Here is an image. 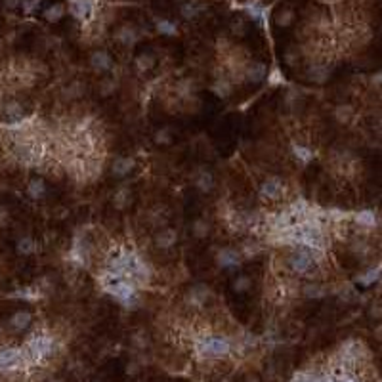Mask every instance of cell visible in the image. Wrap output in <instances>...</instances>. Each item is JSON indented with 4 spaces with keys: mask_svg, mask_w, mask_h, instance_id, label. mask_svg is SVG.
Instances as JSON below:
<instances>
[{
    "mask_svg": "<svg viewBox=\"0 0 382 382\" xmlns=\"http://www.w3.org/2000/svg\"><path fill=\"white\" fill-rule=\"evenodd\" d=\"M197 352L203 357H224L231 352V342L226 336H207L197 342Z\"/></svg>",
    "mask_w": 382,
    "mask_h": 382,
    "instance_id": "6da1fadb",
    "label": "cell"
},
{
    "mask_svg": "<svg viewBox=\"0 0 382 382\" xmlns=\"http://www.w3.org/2000/svg\"><path fill=\"white\" fill-rule=\"evenodd\" d=\"M54 350V338L48 335H37L33 336L27 344V354L33 361H41L44 357L52 354Z\"/></svg>",
    "mask_w": 382,
    "mask_h": 382,
    "instance_id": "7a4b0ae2",
    "label": "cell"
},
{
    "mask_svg": "<svg viewBox=\"0 0 382 382\" xmlns=\"http://www.w3.org/2000/svg\"><path fill=\"white\" fill-rule=\"evenodd\" d=\"M288 264H290V268H293V271H295V274H298V275L310 274V271L314 269V266H315L314 250H308V248H298V250H295V252H293V256H290Z\"/></svg>",
    "mask_w": 382,
    "mask_h": 382,
    "instance_id": "3957f363",
    "label": "cell"
},
{
    "mask_svg": "<svg viewBox=\"0 0 382 382\" xmlns=\"http://www.w3.org/2000/svg\"><path fill=\"white\" fill-rule=\"evenodd\" d=\"M283 191H285V188H283V184L277 180V178L266 180L260 188V195L264 199H268V201H277V199H281Z\"/></svg>",
    "mask_w": 382,
    "mask_h": 382,
    "instance_id": "277c9868",
    "label": "cell"
},
{
    "mask_svg": "<svg viewBox=\"0 0 382 382\" xmlns=\"http://www.w3.org/2000/svg\"><path fill=\"white\" fill-rule=\"evenodd\" d=\"M23 352L17 348H6L0 352V369H15L23 361Z\"/></svg>",
    "mask_w": 382,
    "mask_h": 382,
    "instance_id": "5b68a950",
    "label": "cell"
},
{
    "mask_svg": "<svg viewBox=\"0 0 382 382\" xmlns=\"http://www.w3.org/2000/svg\"><path fill=\"white\" fill-rule=\"evenodd\" d=\"M216 260L220 264L222 268H237L241 264V258H239V252L233 250V248H222Z\"/></svg>",
    "mask_w": 382,
    "mask_h": 382,
    "instance_id": "8992f818",
    "label": "cell"
},
{
    "mask_svg": "<svg viewBox=\"0 0 382 382\" xmlns=\"http://www.w3.org/2000/svg\"><path fill=\"white\" fill-rule=\"evenodd\" d=\"M71 14L77 20H88L92 15V0H71Z\"/></svg>",
    "mask_w": 382,
    "mask_h": 382,
    "instance_id": "52a82bcc",
    "label": "cell"
},
{
    "mask_svg": "<svg viewBox=\"0 0 382 382\" xmlns=\"http://www.w3.org/2000/svg\"><path fill=\"white\" fill-rule=\"evenodd\" d=\"M90 65H92L96 71H107V69H111V65H113V60H111V56H109L107 52L98 50V52H94V54L90 56Z\"/></svg>",
    "mask_w": 382,
    "mask_h": 382,
    "instance_id": "ba28073f",
    "label": "cell"
},
{
    "mask_svg": "<svg viewBox=\"0 0 382 382\" xmlns=\"http://www.w3.org/2000/svg\"><path fill=\"white\" fill-rule=\"evenodd\" d=\"M132 168H134V159H130V157H119V159L113 162V174L126 176Z\"/></svg>",
    "mask_w": 382,
    "mask_h": 382,
    "instance_id": "9c48e42d",
    "label": "cell"
},
{
    "mask_svg": "<svg viewBox=\"0 0 382 382\" xmlns=\"http://www.w3.org/2000/svg\"><path fill=\"white\" fill-rule=\"evenodd\" d=\"M245 10L248 12V15L252 17V20L260 21L262 25H266V17H268V10L264 6H260L258 2H250V4H247L245 6Z\"/></svg>",
    "mask_w": 382,
    "mask_h": 382,
    "instance_id": "30bf717a",
    "label": "cell"
},
{
    "mask_svg": "<svg viewBox=\"0 0 382 382\" xmlns=\"http://www.w3.org/2000/svg\"><path fill=\"white\" fill-rule=\"evenodd\" d=\"M31 319H33V315L29 314V312H15L14 315H12V319H10V325L14 329H17V331H21V329H27L29 325H31Z\"/></svg>",
    "mask_w": 382,
    "mask_h": 382,
    "instance_id": "8fae6325",
    "label": "cell"
},
{
    "mask_svg": "<svg viewBox=\"0 0 382 382\" xmlns=\"http://www.w3.org/2000/svg\"><path fill=\"white\" fill-rule=\"evenodd\" d=\"M212 184H214V180H212V176H210V172H207V170H201V172H197V176H195V186L201 189V191H210L212 189Z\"/></svg>",
    "mask_w": 382,
    "mask_h": 382,
    "instance_id": "7c38bea8",
    "label": "cell"
},
{
    "mask_svg": "<svg viewBox=\"0 0 382 382\" xmlns=\"http://www.w3.org/2000/svg\"><path fill=\"white\" fill-rule=\"evenodd\" d=\"M44 20L50 21V23H56V21H60L63 15H65V8H63V4H52L50 8H46L44 10Z\"/></svg>",
    "mask_w": 382,
    "mask_h": 382,
    "instance_id": "4fadbf2b",
    "label": "cell"
},
{
    "mask_svg": "<svg viewBox=\"0 0 382 382\" xmlns=\"http://www.w3.org/2000/svg\"><path fill=\"white\" fill-rule=\"evenodd\" d=\"M264 77H266V65H264V63H254V65L248 67L247 79L250 82H260Z\"/></svg>",
    "mask_w": 382,
    "mask_h": 382,
    "instance_id": "5bb4252c",
    "label": "cell"
},
{
    "mask_svg": "<svg viewBox=\"0 0 382 382\" xmlns=\"http://www.w3.org/2000/svg\"><path fill=\"white\" fill-rule=\"evenodd\" d=\"M157 31H159L161 34H167V37H174V34H178L176 23H172V21H168V20L157 21Z\"/></svg>",
    "mask_w": 382,
    "mask_h": 382,
    "instance_id": "9a60e30c",
    "label": "cell"
},
{
    "mask_svg": "<svg viewBox=\"0 0 382 382\" xmlns=\"http://www.w3.org/2000/svg\"><path fill=\"white\" fill-rule=\"evenodd\" d=\"M44 191H46V189H44V181L42 180H33L27 188L29 197H33V199H41L42 195H44Z\"/></svg>",
    "mask_w": 382,
    "mask_h": 382,
    "instance_id": "2e32d148",
    "label": "cell"
},
{
    "mask_svg": "<svg viewBox=\"0 0 382 382\" xmlns=\"http://www.w3.org/2000/svg\"><path fill=\"white\" fill-rule=\"evenodd\" d=\"M201 6H197V4H193V2H188V4H184L181 6V15L186 17V20H193V17H197V15L201 14Z\"/></svg>",
    "mask_w": 382,
    "mask_h": 382,
    "instance_id": "e0dca14e",
    "label": "cell"
},
{
    "mask_svg": "<svg viewBox=\"0 0 382 382\" xmlns=\"http://www.w3.org/2000/svg\"><path fill=\"white\" fill-rule=\"evenodd\" d=\"M355 222L361 224V226H375L376 218L371 210H363V212H359V214H355Z\"/></svg>",
    "mask_w": 382,
    "mask_h": 382,
    "instance_id": "ac0fdd59",
    "label": "cell"
},
{
    "mask_svg": "<svg viewBox=\"0 0 382 382\" xmlns=\"http://www.w3.org/2000/svg\"><path fill=\"white\" fill-rule=\"evenodd\" d=\"M212 92L216 96H220V98H228L229 92H231V86L228 84V81H216L212 84Z\"/></svg>",
    "mask_w": 382,
    "mask_h": 382,
    "instance_id": "d6986e66",
    "label": "cell"
},
{
    "mask_svg": "<svg viewBox=\"0 0 382 382\" xmlns=\"http://www.w3.org/2000/svg\"><path fill=\"white\" fill-rule=\"evenodd\" d=\"M136 65H138V69H140V71H148V69H151L155 65L153 56H148V54L138 56V58H136Z\"/></svg>",
    "mask_w": 382,
    "mask_h": 382,
    "instance_id": "ffe728a7",
    "label": "cell"
},
{
    "mask_svg": "<svg viewBox=\"0 0 382 382\" xmlns=\"http://www.w3.org/2000/svg\"><path fill=\"white\" fill-rule=\"evenodd\" d=\"M33 250H34V241L31 237H23V239L17 241V252H21V254H31Z\"/></svg>",
    "mask_w": 382,
    "mask_h": 382,
    "instance_id": "44dd1931",
    "label": "cell"
},
{
    "mask_svg": "<svg viewBox=\"0 0 382 382\" xmlns=\"http://www.w3.org/2000/svg\"><path fill=\"white\" fill-rule=\"evenodd\" d=\"M293 151H295V155L300 159L302 162H310V161H312V157H314V153H312L308 148L298 145V143H295V145H293Z\"/></svg>",
    "mask_w": 382,
    "mask_h": 382,
    "instance_id": "7402d4cb",
    "label": "cell"
},
{
    "mask_svg": "<svg viewBox=\"0 0 382 382\" xmlns=\"http://www.w3.org/2000/svg\"><path fill=\"white\" fill-rule=\"evenodd\" d=\"M176 241V233L174 231H165L162 235H159V245H161L162 248L167 247H172Z\"/></svg>",
    "mask_w": 382,
    "mask_h": 382,
    "instance_id": "603a6c76",
    "label": "cell"
},
{
    "mask_svg": "<svg viewBox=\"0 0 382 382\" xmlns=\"http://www.w3.org/2000/svg\"><path fill=\"white\" fill-rule=\"evenodd\" d=\"M117 39H119L121 42H124V44H132V42L136 41V34L132 29L124 27V29H121V33L117 34Z\"/></svg>",
    "mask_w": 382,
    "mask_h": 382,
    "instance_id": "cb8c5ba5",
    "label": "cell"
},
{
    "mask_svg": "<svg viewBox=\"0 0 382 382\" xmlns=\"http://www.w3.org/2000/svg\"><path fill=\"white\" fill-rule=\"evenodd\" d=\"M290 21H293V12H290V10L279 12V15H277V25H279V27H287Z\"/></svg>",
    "mask_w": 382,
    "mask_h": 382,
    "instance_id": "d4e9b609",
    "label": "cell"
},
{
    "mask_svg": "<svg viewBox=\"0 0 382 382\" xmlns=\"http://www.w3.org/2000/svg\"><path fill=\"white\" fill-rule=\"evenodd\" d=\"M248 287H250V279L245 277V275H243V277H237L233 283V288L237 290V293H243V290H247Z\"/></svg>",
    "mask_w": 382,
    "mask_h": 382,
    "instance_id": "484cf974",
    "label": "cell"
},
{
    "mask_svg": "<svg viewBox=\"0 0 382 382\" xmlns=\"http://www.w3.org/2000/svg\"><path fill=\"white\" fill-rule=\"evenodd\" d=\"M128 197H130V191H128L126 188H122L117 191V195H115V203H119V207H124L128 203Z\"/></svg>",
    "mask_w": 382,
    "mask_h": 382,
    "instance_id": "4316f807",
    "label": "cell"
},
{
    "mask_svg": "<svg viewBox=\"0 0 382 382\" xmlns=\"http://www.w3.org/2000/svg\"><path fill=\"white\" fill-rule=\"evenodd\" d=\"M283 81H285V79H283L281 71H279L277 67L271 69V73L268 75V82H269V84H281Z\"/></svg>",
    "mask_w": 382,
    "mask_h": 382,
    "instance_id": "83f0119b",
    "label": "cell"
},
{
    "mask_svg": "<svg viewBox=\"0 0 382 382\" xmlns=\"http://www.w3.org/2000/svg\"><path fill=\"white\" fill-rule=\"evenodd\" d=\"M376 277H378V269H373V271H369V274L361 275V277H359V283H361V285H371V283L375 281Z\"/></svg>",
    "mask_w": 382,
    "mask_h": 382,
    "instance_id": "f1b7e54d",
    "label": "cell"
},
{
    "mask_svg": "<svg viewBox=\"0 0 382 382\" xmlns=\"http://www.w3.org/2000/svg\"><path fill=\"white\" fill-rule=\"evenodd\" d=\"M193 231H195V235H199V237H203V235H207V231H208V226L205 224L203 220H197L193 224Z\"/></svg>",
    "mask_w": 382,
    "mask_h": 382,
    "instance_id": "f546056e",
    "label": "cell"
},
{
    "mask_svg": "<svg viewBox=\"0 0 382 382\" xmlns=\"http://www.w3.org/2000/svg\"><path fill=\"white\" fill-rule=\"evenodd\" d=\"M155 140H157V143H170V132H168L167 128H165V130H159L157 136H155Z\"/></svg>",
    "mask_w": 382,
    "mask_h": 382,
    "instance_id": "4dcf8cb0",
    "label": "cell"
},
{
    "mask_svg": "<svg viewBox=\"0 0 382 382\" xmlns=\"http://www.w3.org/2000/svg\"><path fill=\"white\" fill-rule=\"evenodd\" d=\"M39 2H41V0H23V12H25V14H31L34 8L39 6Z\"/></svg>",
    "mask_w": 382,
    "mask_h": 382,
    "instance_id": "1f68e13d",
    "label": "cell"
},
{
    "mask_svg": "<svg viewBox=\"0 0 382 382\" xmlns=\"http://www.w3.org/2000/svg\"><path fill=\"white\" fill-rule=\"evenodd\" d=\"M312 382H335L333 375H312Z\"/></svg>",
    "mask_w": 382,
    "mask_h": 382,
    "instance_id": "d6a6232c",
    "label": "cell"
},
{
    "mask_svg": "<svg viewBox=\"0 0 382 382\" xmlns=\"http://www.w3.org/2000/svg\"><path fill=\"white\" fill-rule=\"evenodd\" d=\"M4 4L8 8H17L20 4H23V0H4Z\"/></svg>",
    "mask_w": 382,
    "mask_h": 382,
    "instance_id": "836d02e7",
    "label": "cell"
},
{
    "mask_svg": "<svg viewBox=\"0 0 382 382\" xmlns=\"http://www.w3.org/2000/svg\"><path fill=\"white\" fill-rule=\"evenodd\" d=\"M335 382H357L355 378H350V376H342L340 380H335Z\"/></svg>",
    "mask_w": 382,
    "mask_h": 382,
    "instance_id": "e575fe53",
    "label": "cell"
}]
</instances>
